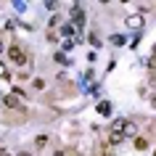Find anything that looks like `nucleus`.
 Listing matches in <instances>:
<instances>
[{
	"label": "nucleus",
	"mask_w": 156,
	"mask_h": 156,
	"mask_svg": "<svg viewBox=\"0 0 156 156\" xmlns=\"http://www.w3.org/2000/svg\"><path fill=\"white\" fill-rule=\"evenodd\" d=\"M8 58L16 66H27V61H29V58H27V50L21 48V45H11L8 48Z\"/></svg>",
	"instance_id": "1"
},
{
	"label": "nucleus",
	"mask_w": 156,
	"mask_h": 156,
	"mask_svg": "<svg viewBox=\"0 0 156 156\" xmlns=\"http://www.w3.org/2000/svg\"><path fill=\"white\" fill-rule=\"evenodd\" d=\"M124 24L130 27V29H143V24H146V19H143V13H130V16L124 19Z\"/></svg>",
	"instance_id": "2"
},
{
	"label": "nucleus",
	"mask_w": 156,
	"mask_h": 156,
	"mask_svg": "<svg viewBox=\"0 0 156 156\" xmlns=\"http://www.w3.org/2000/svg\"><path fill=\"white\" fill-rule=\"evenodd\" d=\"M72 24L77 27V32L85 27V11H82V8H77V5L72 8Z\"/></svg>",
	"instance_id": "3"
},
{
	"label": "nucleus",
	"mask_w": 156,
	"mask_h": 156,
	"mask_svg": "<svg viewBox=\"0 0 156 156\" xmlns=\"http://www.w3.org/2000/svg\"><path fill=\"white\" fill-rule=\"evenodd\" d=\"M122 135L124 138H138V127H135V122H132V119H124V127H122Z\"/></svg>",
	"instance_id": "4"
},
{
	"label": "nucleus",
	"mask_w": 156,
	"mask_h": 156,
	"mask_svg": "<svg viewBox=\"0 0 156 156\" xmlns=\"http://www.w3.org/2000/svg\"><path fill=\"white\" fill-rule=\"evenodd\" d=\"M3 106H8V108H21V101H19V95H13V93H11V95H5V98H3Z\"/></svg>",
	"instance_id": "5"
},
{
	"label": "nucleus",
	"mask_w": 156,
	"mask_h": 156,
	"mask_svg": "<svg viewBox=\"0 0 156 156\" xmlns=\"http://www.w3.org/2000/svg\"><path fill=\"white\" fill-rule=\"evenodd\" d=\"M98 114L101 116H108V114H111V103H108V101H101V103H98Z\"/></svg>",
	"instance_id": "6"
},
{
	"label": "nucleus",
	"mask_w": 156,
	"mask_h": 156,
	"mask_svg": "<svg viewBox=\"0 0 156 156\" xmlns=\"http://www.w3.org/2000/svg\"><path fill=\"white\" fill-rule=\"evenodd\" d=\"M122 140H124L122 132H108V143H111V146H119Z\"/></svg>",
	"instance_id": "7"
},
{
	"label": "nucleus",
	"mask_w": 156,
	"mask_h": 156,
	"mask_svg": "<svg viewBox=\"0 0 156 156\" xmlns=\"http://www.w3.org/2000/svg\"><path fill=\"white\" fill-rule=\"evenodd\" d=\"M48 135H37V138H34V148H37V151H40V148H45V146H48Z\"/></svg>",
	"instance_id": "8"
},
{
	"label": "nucleus",
	"mask_w": 156,
	"mask_h": 156,
	"mask_svg": "<svg viewBox=\"0 0 156 156\" xmlns=\"http://www.w3.org/2000/svg\"><path fill=\"white\" fill-rule=\"evenodd\" d=\"M61 34H64L66 40H72V34H74V24H64V27H61Z\"/></svg>",
	"instance_id": "9"
},
{
	"label": "nucleus",
	"mask_w": 156,
	"mask_h": 156,
	"mask_svg": "<svg viewBox=\"0 0 156 156\" xmlns=\"http://www.w3.org/2000/svg\"><path fill=\"white\" fill-rule=\"evenodd\" d=\"M135 148H138V151H146V148H148V140L138 135V138H135Z\"/></svg>",
	"instance_id": "10"
},
{
	"label": "nucleus",
	"mask_w": 156,
	"mask_h": 156,
	"mask_svg": "<svg viewBox=\"0 0 156 156\" xmlns=\"http://www.w3.org/2000/svg\"><path fill=\"white\" fill-rule=\"evenodd\" d=\"M124 127V119H116V122H111V132H122Z\"/></svg>",
	"instance_id": "11"
},
{
	"label": "nucleus",
	"mask_w": 156,
	"mask_h": 156,
	"mask_svg": "<svg viewBox=\"0 0 156 156\" xmlns=\"http://www.w3.org/2000/svg\"><path fill=\"white\" fill-rule=\"evenodd\" d=\"M111 42H114V45H124V42H127V37H124V34H114V37H111Z\"/></svg>",
	"instance_id": "12"
},
{
	"label": "nucleus",
	"mask_w": 156,
	"mask_h": 156,
	"mask_svg": "<svg viewBox=\"0 0 156 156\" xmlns=\"http://www.w3.org/2000/svg\"><path fill=\"white\" fill-rule=\"evenodd\" d=\"M58 61V64H64V66H69V56H64V53H56V56H53Z\"/></svg>",
	"instance_id": "13"
},
{
	"label": "nucleus",
	"mask_w": 156,
	"mask_h": 156,
	"mask_svg": "<svg viewBox=\"0 0 156 156\" xmlns=\"http://www.w3.org/2000/svg\"><path fill=\"white\" fill-rule=\"evenodd\" d=\"M0 80H8V66L0 61Z\"/></svg>",
	"instance_id": "14"
},
{
	"label": "nucleus",
	"mask_w": 156,
	"mask_h": 156,
	"mask_svg": "<svg viewBox=\"0 0 156 156\" xmlns=\"http://www.w3.org/2000/svg\"><path fill=\"white\" fill-rule=\"evenodd\" d=\"M87 40H90V45H93V48H101V40H98V37H95V34H90Z\"/></svg>",
	"instance_id": "15"
},
{
	"label": "nucleus",
	"mask_w": 156,
	"mask_h": 156,
	"mask_svg": "<svg viewBox=\"0 0 156 156\" xmlns=\"http://www.w3.org/2000/svg\"><path fill=\"white\" fill-rule=\"evenodd\" d=\"M56 5H58V0H45V8H48V11H53Z\"/></svg>",
	"instance_id": "16"
},
{
	"label": "nucleus",
	"mask_w": 156,
	"mask_h": 156,
	"mask_svg": "<svg viewBox=\"0 0 156 156\" xmlns=\"http://www.w3.org/2000/svg\"><path fill=\"white\" fill-rule=\"evenodd\" d=\"M148 69H151V72H156V56L148 58Z\"/></svg>",
	"instance_id": "17"
},
{
	"label": "nucleus",
	"mask_w": 156,
	"mask_h": 156,
	"mask_svg": "<svg viewBox=\"0 0 156 156\" xmlns=\"http://www.w3.org/2000/svg\"><path fill=\"white\" fill-rule=\"evenodd\" d=\"M0 156H11V154H8V151H5V148H0Z\"/></svg>",
	"instance_id": "18"
},
{
	"label": "nucleus",
	"mask_w": 156,
	"mask_h": 156,
	"mask_svg": "<svg viewBox=\"0 0 156 156\" xmlns=\"http://www.w3.org/2000/svg\"><path fill=\"white\" fill-rule=\"evenodd\" d=\"M151 106H154V108H156V95H151Z\"/></svg>",
	"instance_id": "19"
},
{
	"label": "nucleus",
	"mask_w": 156,
	"mask_h": 156,
	"mask_svg": "<svg viewBox=\"0 0 156 156\" xmlns=\"http://www.w3.org/2000/svg\"><path fill=\"white\" fill-rule=\"evenodd\" d=\"M16 156H32V154H29V151H21V154H16Z\"/></svg>",
	"instance_id": "20"
},
{
	"label": "nucleus",
	"mask_w": 156,
	"mask_h": 156,
	"mask_svg": "<svg viewBox=\"0 0 156 156\" xmlns=\"http://www.w3.org/2000/svg\"><path fill=\"white\" fill-rule=\"evenodd\" d=\"M53 156H66V154H64V151H56V154H53Z\"/></svg>",
	"instance_id": "21"
},
{
	"label": "nucleus",
	"mask_w": 156,
	"mask_h": 156,
	"mask_svg": "<svg viewBox=\"0 0 156 156\" xmlns=\"http://www.w3.org/2000/svg\"><path fill=\"white\" fill-rule=\"evenodd\" d=\"M3 53H5V48H3V42H0V56H3Z\"/></svg>",
	"instance_id": "22"
},
{
	"label": "nucleus",
	"mask_w": 156,
	"mask_h": 156,
	"mask_svg": "<svg viewBox=\"0 0 156 156\" xmlns=\"http://www.w3.org/2000/svg\"><path fill=\"white\" fill-rule=\"evenodd\" d=\"M74 156H82V154H74Z\"/></svg>",
	"instance_id": "23"
},
{
	"label": "nucleus",
	"mask_w": 156,
	"mask_h": 156,
	"mask_svg": "<svg viewBox=\"0 0 156 156\" xmlns=\"http://www.w3.org/2000/svg\"><path fill=\"white\" fill-rule=\"evenodd\" d=\"M103 156H111V154H103Z\"/></svg>",
	"instance_id": "24"
}]
</instances>
